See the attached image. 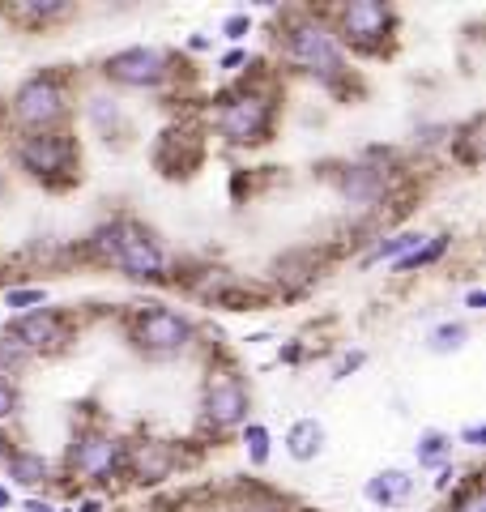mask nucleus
I'll return each instance as SVG.
<instances>
[{
  "label": "nucleus",
  "mask_w": 486,
  "mask_h": 512,
  "mask_svg": "<svg viewBox=\"0 0 486 512\" xmlns=\"http://www.w3.org/2000/svg\"><path fill=\"white\" fill-rule=\"evenodd\" d=\"M278 52L290 69L303 77H316L320 86H329V90L346 86V73H350L346 52H342V43L333 39V30L320 13H307V9L286 13L278 26Z\"/></svg>",
  "instance_id": "nucleus-1"
},
{
  "label": "nucleus",
  "mask_w": 486,
  "mask_h": 512,
  "mask_svg": "<svg viewBox=\"0 0 486 512\" xmlns=\"http://www.w3.org/2000/svg\"><path fill=\"white\" fill-rule=\"evenodd\" d=\"M86 256L99 265H116L124 278L133 282H167V252L154 239L150 227H141L137 218H111L86 239Z\"/></svg>",
  "instance_id": "nucleus-2"
},
{
  "label": "nucleus",
  "mask_w": 486,
  "mask_h": 512,
  "mask_svg": "<svg viewBox=\"0 0 486 512\" xmlns=\"http://www.w3.org/2000/svg\"><path fill=\"white\" fill-rule=\"evenodd\" d=\"M273 120H278V90L265 77L218 94L214 128L226 146H265L273 137Z\"/></svg>",
  "instance_id": "nucleus-3"
},
{
  "label": "nucleus",
  "mask_w": 486,
  "mask_h": 512,
  "mask_svg": "<svg viewBox=\"0 0 486 512\" xmlns=\"http://www.w3.org/2000/svg\"><path fill=\"white\" fill-rule=\"evenodd\" d=\"M124 466H128V440L99 423L81 427L69 453H64V474L77 478V483H116V478H124Z\"/></svg>",
  "instance_id": "nucleus-4"
},
{
  "label": "nucleus",
  "mask_w": 486,
  "mask_h": 512,
  "mask_svg": "<svg viewBox=\"0 0 486 512\" xmlns=\"http://www.w3.org/2000/svg\"><path fill=\"white\" fill-rule=\"evenodd\" d=\"M13 158H18V167L30 175V180H39L47 188H69L77 184V141L64 133V128H52V133H22L18 146H13Z\"/></svg>",
  "instance_id": "nucleus-5"
},
{
  "label": "nucleus",
  "mask_w": 486,
  "mask_h": 512,
  "mask_svg": "<svg viewBox=\"0 0 486 512\" xmlns=\"http://www.w3.org/2000/svg\"><path fill=\"white\" fill-rule=\"evenodd\" d=\"M9 120L22 133H52L69 120V86L60 73H35L13 90L9 99Z\"/></svg>",
  "instance_id": "nucleus-6"
},
{
  "label": "nucleus",
  "mask_w": 486,
  "mask_h": 512,
  "mask_svg": "<svg viewBox=\"0 0 486 512\" xmlns=\"http://www.w3.org/2000/svg\"><path fill=\"white\" fill-rule=\"evenodd\" d=\"M128 342H133L145 359H175L197 342V325H192L184 312L150 303V308H137L128 316Z\"/></svg>",
  "instance_id": "nucleus-7"
},
{
  "label": "nucleus",
  "mask_w": 486,
  "mask_h": 512,
  "mask_svg": "<svg viewBox=\"0 0 486 512\" xmlns=\"http://www.w3.org/2000/svg\"><path fill=\"white\" fill-rule=\"evenodd\" d=\"M333 39L350 43L359 56H380L388 43H393L397 30V9L384 5V0H354V5L333 9Z\"/></svg>",
  "instance_id": "nucleus-8"
},
{
  "label": "nucleus",
  "mask_w": 486,
  "mask_h": 512,
  "mask_svg": "<svg viewBox=\"0 0 486 512\" xmlns=\"http://www.w3.org/2000/svg\"><path fill=\"white\" fill-rule=\"evenodd\" d=\"M248 410H252V397H248V384L235 367H209L205 376V389H201V419L209 431H235L248 423Z\"/></svg>",
  "instance_id": "nucleus-9"
},
{
  "label": "nucleus",
  "mask_w": 486,
  "mask_h": 512,
  "mask_svg": "<svg viewBox=\"0 0 486 512\" xmlns=\"http://www.w3.org/2000/svg\"><path fill=\"white\" fill-rule=\"evenodd\" d=\"M103 77L124 90H158L175 77V60L162 47H124V52L107 56Z\"/></svg>",
  "instance_id": "nucleus-10"
},
{
  "label": "nucleus",
  "mask_w": 486,
  "mask_h": 512,
  "mask_svg": "<svg viewBox=\"0 0 486 512\" xmlns=\"http://www.w3.org/2000/svg\"><path fill=\"white\" fill-rule=\"evenodd\" d=\"M9 338L26 346V355H60L69 346V320L56 308H35V312H22L9 320Z\"/></svg>",
  "instance_id": "nucleus-11"
},
{
  "label": "nucleus",
  "mask_w": 486,
  "mask_h": 512,
  "mask_svg": "<svg viewBox=\"0 0 486 512\" xmlns=\"http://www.w3.org/2000/svg\"><path fill=\"white\" fill-rule=\"evenodd\" d=\"M175 470H180V448H175L171 440H137V444H128L124 474L133 478V483L158 487V483H167Z\"/></svg>",
  "instance_id": "nucleus-12"
},
{
  "label": "nucleus",
  "mask_w": 486,
  "mask_h": 512,
  "mask_svg": "<svg viewBox=\"0 0 486 512\" xmlns=\"http://www.w3.org/2000/svg\"><path fill=\"white\" fill-rule=\"evenodd\" d=\"M337 192H342L346 205H354V210H376L388 197V171L371 163H350L337 175Z\"/></svg>",
  "instance_id": "nucleus-13"
},
{
  "label": "nucleus",
  "mask_w": 486,
  "mask_h": 512,
  "mask_svg": "<svg viewBox=\"0 0 486 512\" xmlns=\"http://www.w3.org/2000/svg\"><path fill=\"white\" fill-rule=\"evenodd\" d=\"M0 466H5L9 483H18V487H43L47 478H52V461L35 453V448L13 444V440H0Z\"/></svg>",
  "instance_id": "nucleus-14"
},
{
  "label": "nucleus",
  "mask_w": 486,
  "mask_h": 512,
  "mask_svg": "<svg viewBox=\"0 0 486 512\" xmlns=\"http://www.w3.org/2000/svg\"><path fill=\"white\" fill-rule=\"evenodd\" d=\"M316 278H320V256L312 248L286 252L282 261H273V286H278L282 295H303Z\"/></svg>",
  "instance_id": "nucleus-15"
},
{
  "label": "nucleus",
  "mask_w": 486,
  "mask_h": 512,
  "mask_svg": "<svg viewBox=\"0 0 486 512\" xmlns=\"http://www.w3.org/2000/svg\"><path fill=\"white\" fill-rule=\"evenodd\" d=\"M363 495H367V504H376V508H401L414 495V478L405 470H380L367 478Z\"/></svg>",
  "instance_id": "nucleus-16"
},
{
  "label": "nucleus",
  "mask_w": 486,
  "mask_h": 512,
  "mask_svg": "<svg viewBox=\"0 0 486 512\" xmlns=\"http://www.w3.org/2000/svg\"><path fill=\"white\" fill-rule=\"evenodd\" d=\"M286 453H290V461H316L324 453V423L320 419H295L286 431Z\"/></svg>",
  "instance_id": "nucleus-17"
},
{
  "label": "nucleus",
  "mask_w": 486,
  "mask_h": 512,
  "mask_svg": "<svg viewBox=\"0 0 486 512\" xmlns=\"http://www.w3.org/2000/svg\"><path fill=\"white\" fill-rule=\"evenodd\" d=\"M5 18L22 26H56L73 18V5H64V0H26V5H5Z\"/></svg>",
  "instance_id": "nucleus-18"
},
{
  "label": "nucleus",
  "mask_w": 486,
  "mask_h": 512,
  "mask_svg": "<svg viewBox=\"0 0 486 512\" xmlns=\"http://www.w3.org/2000/svg\"><path fill=\"white\" fill-rule=\"evenodd\" d=\"M231 512H290V500H286V495H278V491L261 487V483H248V487L235 491Z\"/></svg>",
  "instance_id": "nucleus-19"
},
{
  "label": "nucleus",
  "mask_w": 486,
  "mask_h": 512,
  "mask_svg": "<svg viewBox=\"0 0 486 512\" xmlns=\"http://www.w3.org/2000/svg\"><path fill=\"white\" fill-rule=\"evenodd\" d=\"M427 235H418V231H397V235H388V239H376V244L367 248V256H363V265H380V261H401L405 252H414L418 244H423Z\"/></svg>",
  "instance_id": "nucleus-20"
},
{
  "label": "nucleus",
  "mask_w": 486,
  "mask_h": 512,
  "mask_svg": "<svg viewBox=\"0 0 486 512\" xmlns=\"http://www.w3.org/2000/svg\"><path fill=\"white\" fill-rule=\"evenodd\" d=\"M448 244L452 239L448 235H431V239H423L414 252H405L401 261H393V274H414V269H427V265H435L440 256L448 252Z\"/></svg>",
  "instance_id": "nucleus-21"
},
{
  "label": "nucleus",
  "mask_w": 486,
  "mask_h": 512,
  "mask_svg": "<svg viewBox=\"0 0 486 512\" xmlns=\"http://www.w3.org/2000/svg\"><path fill=\"white\" fill-rule=\"evenodd\" d=\"M465 342H469L465 320H444V325H435L427 333V350H431V355H457Z\"/></svg>",
  "instance_id": "nucleus-22"
},
{
  "label": "nucleus",
  "mask_w": 486,
  "mask_h": 512,
  "mask_svg": "<svg viewBox=\"0 0 486 512\" xmlns=\"http://www.w3.org/2000/svg\"><path fill=\"white\" fill-rule=\"evenodd\" d=\"M414 457H418L423 470H440L452 461V440L444 436V431H427V436L414 444Z\"/></svg>",
  "instance_id": "nucleus-23"
},
{
  "label": "nucleus",
  "mask_w": 486,
  "mask_h": 512,
  "mask_svg": "<svg viewBox=\"0 0 486 512\" xmlns=\"http://www.w3.org/2000/svg\"><path fill=\"white\" fill-rule=\"evenodd\" d=\"M90 124L99 128L107 141H111V137H124V128H128L120 103H111V99H90Z\"/></svg>",
  "instance_id": "nucleus-24"
},
{
  "label": "nucleus",
  "mask_w": 486,
  "mask_h": 512,
  "mask_svg": "<svg viewBox=\"0 0 486 512\" xmlns=\"http://www.w3.org/2000/svg\"><path fill=\"white\" fill-rule=\"evenodd\" d=\"M243 448H248V466L252 470H265L269 466V453H273V436L265 423H243Z\"/></svg>",
  "instance_id": "nucleus-25"
},
{
  "label": "nucleus",
  "mask_w": 486,
  "mask_h": 512,
  "mask_svg": "<svg viewBox=\"0 0 486 512\" xmlns=\"http://www.w3.org/2000/svg\"><path fill=\"white\" fill-rule=\"evenodd\" d=\"M448 512H486V491H482V483H478V474H474V478H465V483L457 487V495H452Z\"/></svg>",
  "instance_id": "nucleus-26"
},
{
  "label": "nucleus",
  "mask_w": 486,
  "mask_h": 512,
  "mask_svg": "<svg viewBox=\"0 0 486 512\" xmlns=\"http://www.w3.org/2000/svg\"><path fill=\"white\" fill-rule=\"evenodd\" d=\"M5 303L13 312H35V308H47V291L43 286H9Z\"/></svg>",
  "instance_id": "nucleus-27"
},
{
  "label": "nucleus",
  "mask_w": 486,
  "mask_h": 512,
  "mask_svg": "<svg viewBox=\"0 0 486 512\" xmlns=\"http://www.w3.org/2000/svg\"><path fill=\"white\" fill-rule=\"evenodd\" d=\"M26 363H30L26 346H22V342H13L9 333H5V338H0V376H18Z\"/></svg>",
  "instance_id": "nucleus-28"
},
{
  "label": "nucleus",
  "mask_w": 486,
  "mask_h": 512,
  "mask_svg": "<svg viewBox=\"0 0 486 512\" xmlns=\"http://www.w3.org/2000/svg\"><path fill=\"white\" fill-rule=\"evenodd\" d=\"M478 124H482V120L474 116V120L461 128V133H452V150H457V154H461V163H469V167L478 163Z\"/></svg>",
  "instance_id": "nucleus-29"
},
{
  "label": "nucleus",
  "mask_w": 486,
  "mask_h": 512,
  "mask_svg": "<svg viewBox=\"0 0 486 512\" xmlns=\"http://www.w3.org/2000/svg\"><path fill=\"white\" fill-rule=\"evenodd\" d=\"M22 410V389L13 376H0V423L13 419V414Z\"/></svg>",
  "instance_id": "nucleus-30"
},
{
  "label": "nucleus",
  "mask_w": 486,
  "mask_h": 512,
  "mask_svg": "<svg viewBox=\"0 0 486 512\" xmlns=\"http://www.w3.org/2000/svg\"><path fill=\"white\" fill-rule=\"evenodd\" d=\"M248 30H252V18H248V13H231V18H226V22H222V39H231V43H239L243 35H248Z\"/></svg>",
  "instance_id": "nucleus-31"
},
{
  "label": "nucleus",
  "mask_w": 486,
  "mask_h": 512,
  "mask_svg": "<svg viewBox=\"0 0 486 512\" xmlns=\"http://www.w3.org/2000/svg\"><path fill=\"white\" fill-rule=\"evenodd\" d=\"M363 363H367V355H363V350H354V355H346L342 363L333 367V380H346V376H354V372H359Z\"/></svg>",
  "instance_id": "nucleus-32"
},
{
  "label": "nucleus",
  "mask_w": 486,
  "mask_h": 512,
  "mask_svg": "<svg viewBox=\"0 0 486 512\" xmlns=\"http://www.w3.org/2000/svg\"><path fill=\"white\" fill-rule=\"evenodd\" d=\"M239 64H248V52H239V47H235V52H226V56L218 60V69H226V73H235V69H239Z\"/></svg>",
  "instance_id": "nucleus-33"
},
{
  "label": "nucleus",
  "mask_w": 486,
  "mask_h": 512,
  "mask_svg": "<svg viewBox=\"0 0 486 512\" xmlns=\"http://www.w3.org/2000/svg\"><path fill=\"white\" fill-rule=\"evenodd\" d=\"M461 440H465L469 448H482V440H486V427H482V423H474V427H465V431H461Z\"/></svg>",
  "instance_id": "nucleus-34"
},
{
  "label": "nucleus",
  "mask_w": 486,
  "mask_h": 512,
  "mask_svg": "<svg viewBox=\"0 0 486 512\" xmlns=\"http://www.w3.org/2000/svg\"><path fill=\"white\" fill-rule=\"evenodd\" d=\"M465 308H469V312H482V308H486V291H478V286H474V291L465 295Z\"/></svg>",
  "instance_id": "nucleus-35"
},
{
  "label": "nucleus",
  "mask_w": 486,
  "mask_h": 512,
  "mask_svg": "<svg viewBox=\"0 0 486 512\" xmlns=\"http://www.w3.org/2000/svg\"><path fill=\"white\" fill-rule=\"evenodd\" d=\"M73 512H103V500H77Z\"/></svg>",
  "instance_id": "nucleus-36"
},
{
  "label": "nucleus",
  "mask_w": 486,
  "mask_h": 512,
  "mask_svg": "<svg viewBox=\"0 0 486 512\" xmlns=\"http://www.w3.org/2000/svg\"><path fill=\"white\" fill-rule=\"evenodd\" d=\"M26 512H56V508L43 504V500H26Z\"/></svg>",
  "instance_id": "nucleus-37"
},
{
  "label": "nucleus",
  "mask_w": 486,
  "mask_h": 512,
  "mask_svg": "<svg viewBox=\"0 0 486 512\" xmlns=\"http://www.w3.org/2000/svg\"><path fill=\"white\" fill-rule=\"evenodd\" d=\"M9 504H13V491H9V487H5V483H0V512H5V508H9Z\"/></svg>",
  "instance_id": "nucleus-38"
},
{
  "label": "nucleus",
  "mask_w": 486,
  "mask_h": 512,
  "mask_svg": "<svg viewBox=\"0 0 486 512\" xmlns=\"http://www.w3.org/2000/svg\"><path fill=\"white\" fill-rule=\"evenodd\" d=\"M188 47H192V52H205L209 39H205V35H197V39H188Z\"/></svg>",
  "instance_id": "nucleus-39"
}]
</instances>
